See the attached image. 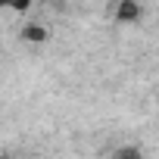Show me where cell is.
I'll use <instances>...</instances> for the list:
<instances>
[{"label": "cell", "instance_id": "4", "mask_svg": "<svg viewBox=\"0 0 159 159\" xmlns=\"http://www.w3.org/2000/svg\"><path fill=\"white\" fill-rule=\"evenodd\" d=\"M0 10H13V13H28L31 0H0Z\"/></svg>", "mask_w": 159, "mask_h": 159}, {"label": "cell", "instance_id": "1", "mask_svg": "<svg viewBox=\"0 0 159 159\" xmlns=\"http://www.w3.org/2000/svg\"><path fill=\"white\" fill-rule=\"evenodd\" d=\"M140 16H143V10H140L137 0H119V7H116V19L119 22H137Z\"/></svg>", "mask_w": 159, "mask_h": 159}, {"label": "cell", "instance_id": "3", "mask_svg": "<svg viewBox=\"0 0 159 159\" xmlns=\"http://www.w3.org/2000/svg\"><path fill=\"white\" fill-rule=\"evenodd\" d=\"M109 159H147V153H143L140 147H134V143H122V147L112 150Z\"/></svg>", "mask_w": 159, "mask_h": 159}, {"label": "cell", "instance_id": "5", "mask_svg": "<svg viewBox=\"0 0 159 159\" xmlns=\"http://www.w3.org/2000/svg\"><path fill=\"white\" fill-rule=\"evenodd\" d=\"M0 159H19L16 153H0Z\"/></svg>", "mask_w": 159, "mask_h": 159}, {"label": "cell", "instance_id": "2", "mask_svg": "<svg viewBox=\"0 0 159 159\" xmlns=\"http://www.w3.org/2000/svg\"><path fill=\"white\" fill-rule=\"evenodd\" d=\"M47 38H50V31L44 25H25L22 28V41H28V44H47Z\"/></svg>", "mask_w": 159, "mask_h": 159}]
</instances>
